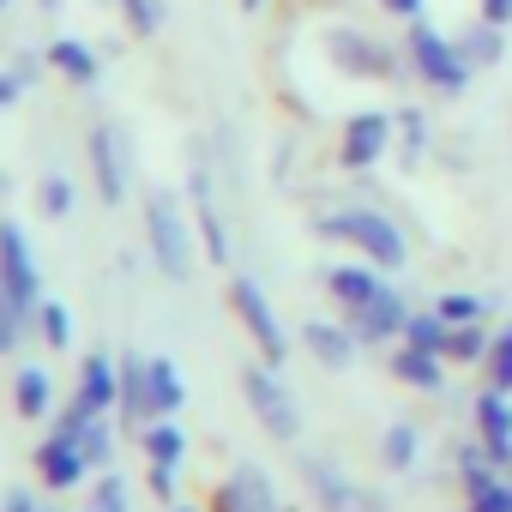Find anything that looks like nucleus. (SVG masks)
<instances>
[{
  "instance_id": "1",
  "label": "nucleus",
  "mask_w": 512,
  "mask_h": 512,
  "mask_svg": "<svg viewBox=\"0 0 512 512\" xmlns=\"http://www.w3.org/2000/svg\"><path fill=\"white\" fill-rule=\"evenodd\" d=\"M320 235L350 241L362 260H368V266H380V272H398V266L410 260L404 229H398L386 211H374V205H356V211H332V217H320Z\"/></svg>"
},
{
  "instance_id": "2",
  "label": "nucleus",
  "mask_w": 512,
  "mask_h": 512,
  "mask_svg": "<svg viewBox=\"0 0 512 512\" xmlns=\"http://www.w3.org/2000/svg\"><path fill=\"white\" fill-rule=\"evenodd\" d=\"M145 235H151V260L163 266V278L187 284L193 278V229H187V211L175 193H151L145 199Z\"/></svg>"
},
{
  "instance_id": "3",
  "label": "nucleus",
  "mask_w": 512,
  "mask_h": 512,
  "mask_svg": "<svg viewBox=\"0 0 512 512\" xmlns=\"http://www.w3.org/2000/svg\"><path fill=\"white\" fill-rule=\"evenodd\" d=\"M404 67H410L416 79H428L434 91H464V79L476 73V67L464 61L458 37H440L428 19H416V25L404 31Z\"/></svg>"
},
{
  "instance_id": "4",
  "label": "nucleus",
  "mask_w": 512,
  "mask_h": 512,
  "mask_svg": "<svg viewBox=\"0 0 512 512\" xmlns=\"http://www.w3.org/2000/svg\"><path fill=\"white\" fill-rule=\"evenodd\" d=\"M241 398H247V410L260 416V428H266L272 440H296V434H302V404H296L290 386L272 374V362L241 374Z\"/></svg>"
},
{
  "instance_id": "5",
  "label": "nucleus",
  "mask_w": 512,
  "mask_h": 512,
  "mask_svg": "<svg viewBox=\"0 0 512 512\" xmlns=\"http://www.w3.org/2000/svg\"><path fill=\"white\" fill-rule=\"evenodd\" d=\"M0 284L13 290L25 320L43 308V278H37V260H31V241H25V229L13 217H0Z\"/></svg>"
},
{
  "instance_id": "6",
  "label": "nucleus",
  "mask_w": 512,
  "mask_h": 512,
  "mask_svg": "<svg viewBox=\"0 0 512 512\" xmlns=\"http://www.w3.org/2000/svg\"><path fill=\"white\" fill-rule=\"evenodd\" d=\"M229 308L241 314V326H247V338L260 344V362H284L290 356V338H284V326H278V314H272V302H266V290L253 284V278H235L229 284Z\"/></svg>"
},
{
  "instance_id": "7",
  "label": "nucleus",
  "mask_w": 512,
  "mask_h": 512,
  "mask_svg": "<svg viewBox=\"0 0 512 512\" xmlns=\"http://www.w3.org/2000/svg\"><path fill=\"white\" fill-rule=\"evenodd\" d=\"M392 139H398V121H392V115H380V109H356V115L344 121V145H338V157H344V169H368V163H380V157L392 151Z\"/></svg>"
},
{
  "instance_id": "8",
  "label": "nucleus",
  "mask_w": 512,
  "mask_h": 512,
  "mask_svg": "<svg viewBox=\"0 0 512 512\" xmlns=\"http://www.w3.org/2000/svg\"><path fill=\"white\" fill-rule=\"evenodd\" d=\"M302 482H308V494H314L326 512H386L374 494H362L356 482H344L326 458H302Z\"/></svg>"
},
{
  "instance_id": "9",
  "label": "nucleus",
  "mask_w": 512,
  "mask_h": 512,
  "mask_svg": "<svg viewBox=\"0 0 512 512\" xmlns=\"http://www.w3.org/2000/svg\"><path fill=\"white\" fill-rule=\"evenodd\" d=\"M326 49L338 55V67H344V73H362V79H398V61H404V55L380 49V43H374V37H362V31H332V37H326Z\"/></svg>"
},
{
  "instance_id": "10",
  "label": "nucleus",
  "mask_w": 512,
  "mask_h": 512,
  "mask_svg": "<svg viewBox=\"0 0 512 512\" xmlns=\"http://www.w3.org/2000/svg\"><path fill=\"white\" fill-rule=\"evenodd\" d=\"M404 326H410V308H404V296L386 284L368 308H356L350 314V332H356V344H392V338H404Z\"/></svg>"
},
{
  "instance_id": "11",
  "label": "nucleus",
  "mask_w": 512,
  "mask_h": 512,
  "mask_svg": "<svg viewBox=\"0 0 512 512\" xmlns=\"http://www.w3.org/2000/svg\"><path fill=\"white\" fill-rule=\"evenodd\" d=\"M85 470H91V458H85V446L79 440H67V434H49L43 446H37V476H43V488H79L85 482Z\"/></svg>"
},
{
  "instance_id": "12",
  "label": "nucleus",
  "mask_w": 512,
  "mask_h": 512,
  "mask_svg": "<svg viewBox=\"0 0 512 512\" xmlns=\"http://www.w3.org/2000/svg\"><path fill=\"white\" fill-rule=\"evenodd\" d=\"M476 440L488 446V458L512 476V404H506V392H482L476 398Z\"/></svg>"
},
{
  "instance_id": "13",
  "label": "nucleus",
  "mask_w": 512,
  "mask_h": 512,
  "mask_svg": "<svg viewBox=\"0 0 512 512\" xmlns=\"http://www.w3.org/2000/svg\"><path fill=\"white\" fill-rule=\"evenodd\" d=\"M91 416H109L115 410V398H121V362H109V356H85V368H79V392H73Z\"/></svg>"
},
{
  "instance_id": "14",
  "label": "nucleus",
  "mask_w": 512,
  "mask_h": 512,
  "mask_svg": "<svg viewBox=\"0 0 512 512\" xmlns=\"http://www.w3.org/2000/svg\"><path fill=\"white\" fill-rule=\"evenodd\" d=\"M326 290H332V302H338L344 314H356V308H368V302L386 290V278H380L374 266H332V272H326Z\"/></svg>"
},
{
  "instance_id": "15",
  "label": "nucleus",
  "mask_w": 512,
  "mask_h": 512,
  "mask_svg": "<svg viewBox=\"0 0 512 512\" xmlns=\"http://www.w3.org/2000/svg\"><path fill=\"white\" fill-rule=\"evenodd\" d=\"M121 422H151V356H121V398H115Z\"/></svg>"
},
{
  "instance_id": "16",
  "label": "nucleus",
  "mask_w": 512,
  "mask_h": 512,
  "mask_svg": "<svg viewBox=\"0 0 512 512\" xmlns=\"http://www.w3.org/2000/svg\"><path fill=\"white\" fill-rule=\"evenodd\" d=\"M308 356L320 362V368H350L356 362V332L350 326H332V320H308Z\"/></svg>"
},
{
  "instance_id": "17",
  "label": "nucleus",
  "mask_w": 512,
  "mask_h": 512,
  "mask_svg": "<svg viewBox=\"0 0 512 512\" xmlns=\"http://www.w3.org/2000/svg\"><path fill=\"white\" fill-rule=\"evenodd\" d=\"M392 374H398L404 386H416V392H440V386H446V356L416 350V344H398V350H392Z\"/></svg>"
},
{
  "instance_id": "18",
  "label": "nucleus",
  "mask_w": 512,
  "mask_h": 512,
  "mask_svg": "<svg viewBox=\"0 0 512 512\" xmlns=\"http://www.w3.org/2000/svg\"><path fill=\"white\" fill-rule=\"evenodd\" d=\"M91 175H97L103 205H121L127 175H121V157H115V133H109V127H91Z\"/></svg>"
},
{
  "instance_id": "19",
  "label": "nucleus",
  "mask_w": 512,
  "mask_h": 512,
  "mask_svg": "<svg viewBox=\"0 0 512 512\" xmlns=\"http://www.w3.org/2000/svg\"><path fill=\"white\" fill-rule=\"evenodd\" d=\"M43 61H49V67H55V73L67 79V85H91V79L103 73V67H97V55H91V49H85L79 37H55Z\"/></svg>"
},
{
  "instance_id": "20",
  "label": "nucleus",
  "mask_w": 512,
  "mask_h": 512,
  "mask_svg": "<svg viewBox=\"0 0 512 512\" xmlns=\"http://www.w3.org/2000/svg\"><path fill=\"white\" fill-rule=\"evenodd\" d=\"M193 211H199V235H205V247H211V266H223V260H229V235H223V217H217V205H211L205 169H193Z\"/></svg>"
},
{
  "instance_id": "21",
  "label": "nucleus",
  "mask_w": 512,
  "mask_h": 512,
  "mask_svg": "<svg viewBox=\"0 0 512 512\" xmlns=\"http://www.w3.org/2000/svg\"><path fill=\"white\" fill-rule=\"evenodd\" d=\"M229 494H235L241 512H284L278 494H272V476H266V470H253V464H241V470L229 476Z\"/></svg>"
},
{
  "instance_id": "22",
  "label": "nucleus",
  "mask_w": 512,
  "mask_h": 512,
  "mask_svg": "<svg viewBox=\"0 0 512 512\" xmlns=\"http://www.w3.org/2000/svg\"><path fill=\"white\" fill-rule=\"evenodd\" d=\"M49 404H55V380H49L43 368H19V380H13V410H19L25 422H37V416H49Z\"/></svg>"
},
{
  "instance_id": "23",
  "label": "nucleus",
  "mask_w": 512,
  "mask_h": 512,
  "mask_svg": "<svg viewBox=\"0 0 512 512\" xmlns=\"http://www.w3.org/2000/svg\"><path fill=\"white\" fill-rule=\"evenodd\" d=\"M139 446H145L151 464H181L187 458V434L175 428V416H151L145 434H139Z\"/></svg>"
},
{
  "instance_id": "24",
  "label": "nucleus",
  "mask_w": 512,
  "mask_h": 512,
  "mask_svg": "<svg viewBox=\"0 0 512 512\" xmlns=\"http://www.w3.org/2000/svg\"><path fill=\"white\" fill-rule=\"evenodd\" d=\"M187 404V386H181V368L169 356H151V416H175Z\"/></svg>"
},
{
  "instance_id": "25",
  "label": "nucleus",
  "mask_w": 512,
  "mask_h": 512,
  "mask_svg": "<svg viewBox=\"0 0 512 512\" xmlns=\"http://www.w3.org/2000/svg\"><path fill=\"white\" fill-rule=\"evenodd\" d=\"M458 49H464V61H470V67H494V61H506V25L476 19V31H464V37H458Z\"/></svg>"
},
{
  "instance_id": "26",
  "label": "nucleus",
  "mask_w": 512,
  "mask_h": 512,
  "mask_svg": "<svg viewBox=\"0 0 512 512\" xmlns=\"http://www.w3.org/2000/svg\"><path fill=\"white\" fill-rule=\"evenodd\" d=\"M416 452H422V434H416L410 422H392L386 440H380V464H386V470H410Z\"/></svg>"
},
{
  "instance_id": "27",
  "label": "nucleus",
  "mask_w": 512,
  "mask_h": 512,
  "mask_svg": "<svg viewBox=\"0 0 512 512\" xmlns=\"http://www.w3.org/2000/svg\"><path fill=\"white\" fill-rule=\"evenodd\" d=\"M458 470H464V494H482L488 482H500V476H506V470L488 458V446H482V440H476V446H458Z\"/></svg>"
},
{
  "instance_id": "28",
  "label": "nucleus",
  "mask_w": 512,
  "mask_h": 512,
  "mask_svg": "<svg viewBox=\"0 0 512 512\" xmlns=\"http://www.w3.org/2000/svg\"><path fill=\"white\" fill-rule=\"evenodd\" d=\"M398 344H416V350H434V356H446V344H452V326L440 320V314H410V326H404V338Z\"/></svg>"
},
{
  "instance_id": "29",
  "label": "nucleus",
  "mask_w": 512,
  "mask_h": 512,
  "mask_svg": "<svg viewBox=\"0 0 512 512\" xmlns=\"http://www.w3.org/2000/svg\"><path fill=\"white\" fill-rule=\"evenodd\" d=\"M488 350H494V338L470 320V326H452V344H446V362H488Z\"/></svg>"
},
{
  "instance_id": "30",
  "label": "nucleus",
  "mask_w": 512,
  "mask_h": 512,
  "mask_svg": "<svg viewBox=\"0 0 512 512\" xmlns=\"http://www.w3.org/2000/svg\"><path fill=\"white\" fill-rule=\"evenodd\" d=\"M37 320H43V344H49V350H67V344H73V314H67V302H43Z\"/></svg>"
},
{
  "instance_id": "31",
  "label": "nucleus",
  "mask_w": 512,
  "mask_h": 512,
  "mask_svg": "<svg viewBox=\"0 0 512 512\" xmlns=\"http://www.w3.org/2000/svg\"><path fill=\"white\" fill-rule=\"evenodd\" d=\"M85 458H91V470H109L115 464V428L103 422V416H91V428H85Z\"/></svg>"
},
{
  "instance_id": "32",
  "label": "nucleus",
  "mask_w": 512,
  "mask_h": 512,
  "mask_svg": "<svg viewBox=\"0 0 512 512\" xmlns=\"http://www.w3.org/2000/svg\"><path fill=\"white\" fill-rule=\"evenodd\" d=\"M482 368H488V386L512 398V326L494 338V350H488V362H482Z\"/></svg>"
},
{
  "instance_id": "33",
  "label": "nucleus",
  "mask_w": 512,
  "mask_h": 512,
  "mask_svg": "<svg viewBox=\"0 0 512 512\" xmlns=\"http://www.w3.org/2000/svg\"><path fill=\"white\" fill-rule=\"evenodd\" d=\"M121 13L133 25V37H157L163 31V0H121Z\"/></svg>"
},
{
  "instance_id": "34",
  "label": "nucleus",
  "mask_w": 512,
  "mask_h": 512,
  "mask_svg": "<svg viewBox=\"0 0 512 512\" xmlns=\"http://www.w3.org/2000/svg\"><path fill=\"white\" fill-rule=\"evenodd\" d=\"M434 314H440L446 326H470V320H482V302H476V296H464V290H446V296L434 302Z\"/></svg>"
},
{
  "instance_id": "35",
  "label": "nucleus",
  "mask_w": 512,
  "mask_h": 512,
  "mask_svg": "<svg viewBox=\"0 0 512 512\" xmlns=\"http://www.w3.org/2000/svg\"><path fill=\"white\" fill-rule=\"evenodd\" d=\"M91 512H127V482H121L115 470L97 476V488H91Z\"/></svg>"
},
{
  "instance_id": "36",
  "label": "nucleus",
  "mask_w": 512,
  "mask_h": 512,
  "mask_svg": "<svg viewBox=\"0 0 512 512\" xmlns=\"http://www.w3.org/2000/svg\"><path fill=\"white\" fill-rule=\"evenodd\" d=\"M422 139H428L422 109H404V115H398V145H404V163H416V157H422Z\"/></svg>"
},
{
  "instance_id": "37",
  "label": "nucleus",
  "mask_w": 512,
  "mask_h": 512,
  "mask_svg": "<svg viewBox=\"0 0 512 512\" xmlns=\"http://www.w3.org/2000/svg\"><path fill=\"white\" fill-rule=\"evenodd\" d=\"M37 199H43V217H67V211H73V181H67V175H49V181L37 187Z\"/></svg>"
},
{
  "instance_id": "38",
  "label": "nucleus",
  "mask_w": 512,
  "mask_h": 512,
  "mask_svg": "<svg viewBox=\"0 0 512 512\" xmlns=\"http://www.w3.org/2000/svg\"><path fill=\"white\" fill-rule=\"evenodd\" d=\"M19 332H25V314H19V302H13V290L0 284V356H7L13 344H19Z\"/></svg>"
},
{
  "instance_id": "39",
  "label": "nucleus",
  "mask_w": 512,
  "mask_h": 512,
  "mask_svg": "<svg viewBox=\"0 0 512 512\" xmlns=\"http://www.w3.org/2000/svg\"><path fill=\"white\" fill-rule=\"evenodd\" d=\"M470 512H512V476H500L482 494H470Z\"/></svg>"
},
{
  "instance_id": "40",
  "label": "nucleus",
  "mask_w": 512,
  "mask_h": 512,
  "mask_svg": "<svg viewBox=\"0 0 512 512\" xmlns=\"http://www.w3.org/2000/svg\"><path fill=\"white\" fill-rule=\"evenodd\" d=\"M175 470H181V464H151V470H145V488H151L157 500H169V506H175Z\"/></svg>"
},
{
  "instance_id": "41",
  "label": "nucleus",
  "mask_w": 512,
  "mask_h": 512,
  "mask_svg": "<svg viewBox=\"0 0 512 512\" xmlns=\"http://www.w3.org/2000/svg\"><path fill=\"white\" fill-rule=\"evenodd\" d=\"M380 7H386L392 19H404V25H416V19L428 13V0H380Z\"/></svg>"
},
{
  "instance_id": "42",
  "label": "nucleus",
  "mask_w": 512,
  "mask_h": 512,
  "mask_svg": "<svg viewBox=\"0 0 512 512\" xmlns=\"http://www.w3.org/2000/svg\"><path fill=\"white\" fill-rule=\"evenodd\" d=\"M19 91H25V79H19V73H0V109H13V103H19Z\"/></svg>"
},
{
  "instance_id": "43",
  "label": "nucleus",
  "mask_w": 512,
  "mask_h": 512,
  "mask_svg": "<svg viewBox=\"0 0 512 512\" xmlns=\"http://www.w3.org/2000/svg\"><path fill=\"white\" fill-rule=\"evenodd\" d=\"M482 19L488 25H512V0H482Z\"/></svg>"
},
{
  "instance_id": "44",
  "label": "nucleus",
  "mask_w": 512,
  "mask_h": 512,
  "mask_svg": "<svg viewBox=\"0 0 512 512\" xmlns=\"http://www.w3.org/2000/svg\"><path fill=\"white\" fill-rule=\"evenodd\" d=\"M0 512H37V500H31V494H25V488H13V494H7V500H0Z\"/></svg>"
},
{
  "instance_id": "45",
  "label": "nucleus",
  "mask_w": 512,
  "mask_h": 512,
  "mask_svg": "<svg viewBox=\"0 0 512 512\" xmlns=\"http://www.w3.org/2000/svg\"><path fill=\"white\" fill-rule=\"evenodd\" d=\"M169 512H199V506H169Z\"/></svg>"
},
{
  "instance_id": "46",
  "label": "nucleus",
  "mask_w": 512,
  "mask_h": 512,
  "mask_svg": "<svg viewBox=\"0 0 512 512\" xmlns=\"http://www.w3.org/2000/svg\"><path fill=\"white\" fill-rule=\"evenodd\" d=\"M241 7H247V13H253V7H260V0H241Z\"/></svg>"
},
{
  "instance_id": "47",
  "label": "nucleus",
  "mask_w": 512,
  "mask_h": 512,
  "mask_svg": "<svg viewBox=\"0 0 512 512\" xmlns=\"http://www.w3.org/2000/svg\"><path fill=\"white\" fill-rule=\"evenodd\" d=\"M7 7H13V0H0V13H7Z\"/></svg>"
},
{
  "instance_id": "48",
  "label": "nucleus",
  "mask_w": 512,
  "mask_h": 512,
  "mask_svg": "<svg viewBox=\"0 0 512 512\" xmlns=\"http://www.w3.org/2000/svg\"><path fill=\"white\" fill-rule=\"evenodd\" d=\"M43 7H61V0H43Z\"/></svg>"
}]
</instances>
